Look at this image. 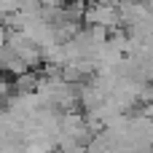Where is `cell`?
<instances>
[{
    "mask_svg": "<svg viewBox=\"0 0 153 153\" xmlns=\"http://www.w3.org/2000/svg\"><path fill=\"white\" fill-rule=\"evenodd\" d=\"M86 22H97V24H102V27H110V24H116L118 22V13L113 11V8H94V11H86Z\"/></svg>",
    "mask_w": 153,
    "mask_h": 153,
    "instance_id": "cell-1",
    "label": "cell"
}]
</instances>
